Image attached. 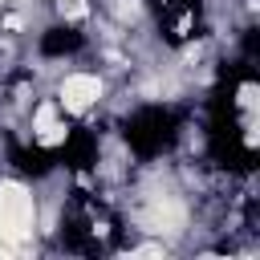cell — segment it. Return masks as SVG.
Instances as JSON below:
<instances>
[{
  "label": "cell",
  "instance_id": "5b68a950",
  "mask_svg": "<svg viewBox=\"0 0 260 260\" xmlns=\"http://www.w3.org/2000/svg\"><path fill=\"white\" fill-rule=\"evenodd\" d=\"M134 256H162V248L158 244H142V248H134Z\"/></svg>",
  "mask_w": 260,
  "mask_h": 260
},
{
  "label": "cell",
  "instance_id": "8992f818",
  "mask_svg": "<svg viewBox=\"0 0 260 260\" xmlns=\"http://www.w3.org/2000/svg\"><path fill=\"white\" fill-rule=\"evenodd\" d=\"M240 102L252 106V102H256V85H244V89H240Z\"/></svg>",
  "mask_w": 260,
  "mask_h": 260
},
{
  "label": "cell",
  "instance_id": "6da1fadb",
  "mask_svg": "<svg viewBox=\"0 0 260 260\" xmlns=\"http://www.w3.org/2000/svg\"><path fill=\"white\" fill-rule=\"evenodd\" d=\"M32 232V195L20 183H0V236L24 240Z\"/></svg>",
  "mask_w": 260,
  "mask_h": 260
},
{
  "label": "cell",
  "instance_id": "7a4b0ae2",
  "mask_svg": "<svg viewBox=\"0 0 260 260\" xmlns=\"http://www.w3.org/2000/svg\"><path fill=\"white\" fill-rule=\"evenodd\" d=\"M98 93H102V81L89 77V73H73V77H65V85H61V102H65V110H73V114H81L89 102H98Z\"/></svg>",
  "mask_w": 260,
  "mask_h": 260
},
{
  "label": "cell",
  "instance_id": "277c9868",
  "mask_svg": "<svg viewBox=\"0 0 260 260\" xmlns=\"http://www.w3.org/2000/svg\"><path fill=\"white\" fill-rule=\"evenodd\" d=\"M53 122H57V110H53V106H41V110H37V130H45V126H53Z\"/></svg>",
  "mask_w": 260,
  "mask_h": 260
},
{
  "label": "cell",
  "instance_id": "3957f363",
  "mask_svg": "<svg viewBox=\"0 0 260 260\" xmlns=\"http://www.w3.org/2000/svg\"><path fill=\"white\" fill-rule=\"evenodd\" d=\"M37 138H41L45 146H57V142L65 138V126H57V122H53V126H45V130H37Z\"/></svg>",
  "mask_w": 260,
  "mask_h": 260
}]
</instances>
